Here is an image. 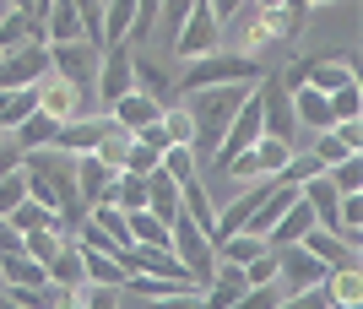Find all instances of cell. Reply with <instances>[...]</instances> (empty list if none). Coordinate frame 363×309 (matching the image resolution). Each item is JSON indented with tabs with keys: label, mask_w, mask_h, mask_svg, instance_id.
Wrapping results in <instances>:
<instances>
[{
	"label": "cell",
	"mask_w": 363,
	"mask_h": 309,
	"mask_svg": "<svg viewBox=\"0 0 363 309\" xmlns=\"http://www.w3.org/2000/svg\"><path fill=\"white\" fill-rule=\"evenodd\" d=\"M22 179H28V196L38 206H49L55 228L71 239L82 228V217H87V206L76 196V157L60 152V147H28L22 152Z\"/></svg>",
	"instance_id": "6da1fadb"
},
{
	"label": "cell",
	"mask_w": 363,
	"mask_h": 309,
	"mask_svg": "<svg viewBox=\"0 0 363 309\" xmlns=\"http://www.w3.org/2000/svg\"><path fill=\"white\" fill-rule=\"evenodd\" d=\"M255 82H228V87H201V93H184V114H190V147L201 152H217V141H223L228 120L239 114V103L250 98Z\"/></svg>",
	"instance_id": "7a4b0ae2"
},
{
	"label": "cell",
	"mask_w": 363,
	"mask_h": 309,
	"mask_svg": "<svg viewBox=\"0 0 363 309\" xmlns=\"http://www.w3.org/2000/svg\"><path fill=\"white\" fill-rule=\"evenodd\" d=\"M266 77V65L255 60V55H217V49H206V55H196V60L184 65V77L174 82V93H201V87H228V82H260Z\"/></svg>",
	"instance_id": "3957f363"
},
{
	"label": "cell",
	"mask_w": 363,
	"mask_h": 309,
	"mask_svg": "<svg viewBox=\"0 0 363 309\" xmlns=\"http://www.w3.org/2000/svg\"><path fill=\"white\" fill-rule=\"evenodd\" d=\"M98 49L104 44H87V38H76V44H49V71L60 82H71L92 108H98V93H92V82H98Z\"/></svg>",
	"instance_id": "277c9868"
},
{
	"label": "cell",
	"mask_w": 363,
	"mask_h": 309,
	"mask_svg": "<svg viewBox=\"0 0 363 309\" xmlns=\"http://www.w3.org/2000/svg\"><path fill=\"white\" fill-rule=\"evenodd\" d=\"M255 98H260V125H266V136H277L282 147H298V120H293L288 82L277 77V71H266V77L255 82Z\"/></svg>",
	"instance_id": "5b68a950"
},
{
	"label": "cell",
	"mask_w": 363,
	"mask_h": 309,
	"mask_svg": "<svg viewBox=\"0 0 363 309\" xmlns=\"http://www.w3.org/2000/svg\"><path fill=\"white\" fill-rule=\"evenodd\" d=\"M136 44H104L98 49V82H92V93H98V103H114V98H125L130 87H136V55H130Z\"/></svg>",
	"instance_id": "8992f818"
},
{
	"label": "cell",
	"mask_w": 363,
	"mask_h": 309,
	"mask_svg": "<svg viewBox=\"0 0 363 309\" xmlns=\"http://www.w3.org/2000/svg\"><path fill=\"white\" fill-rule=\"evenodd\" d=\"M217 38H223V22H217L212 0H190V11H184L179 33H174V49H179L184 60H196V55L217 49Z\"/></svg>",
	"instance_id": "52a82bcc"
},
{
	"label": "cell",
	"mask_w": 363,
	"mask_h": 309,
	"mask_svg": "<svg viewBox=\"0 0 363 309\" xmlns=\"http://www.w3.org/2000/svg\"><path fill=\"white\" fill-rule=\"evenodd\" d=\"M49 77V44H16L0 49V93H16V87H33V82Z\"/></svg>",
	"instance_id": "ba28073f"
},
{
	"label": "cell",
	"mask_w": 363,
	"mask_h": 309,
	"mask_svg": "<svg viewBox=\"0 0 363 309\" xmlns=\"http://www.w3.org/2000/svg\"><path fill=\"white\" fill-rule=\"evenodd\" d=\"M272 261H277V282H282V293H303V288H320V282H325V266H320L303 245L272 249Z\"/></svg>",
	"instance_id": "9c48e42d"
},
{
	"label": "cell",
	"mask_w": 363,
	"mask_h": 309,
	"mask_svg": "<svg viewBox=\"0 0 363 309\" xmlns=\"http://www.w3.org/2000/svg\"><path fill=\"white\" fill-rule=\"evenodd\" d=\"M114 174L120 169L98 163L92 152H76V196H82V206H104L114 196Z\"/></svg>",
	"instance_id": "30bf717a"
},
{
	"label": "cell",
	"mask_w": 363,
	"mask_h": 309,
	"mask_svg": "<svg viewBox=\"0 0 363 309\" xmlns=\"http://www.w3.org/2000/svg\"><path fill=\"white\" fill-rule=\"evenodd\" d=\"M108 120L120 125V130H141V125H152V120H163V103L152 93H141V87H130L125 98H114V103L104 108Z\"/></svg>",
	"instance_id": "8fae6325"
},
{
	"label": "cell",
	"mask_w": 363,
	"mask_h": 309,
	"mask_svg": "<svg viewBox=\"0 0 363 309\" xmlns=\"http://www.w3.org/2000/svg\"><path fill=\"white\" fill-rule=\"evenodd\" d=\"M303 249H309V255H315L320 266H325V271H342V266H358V249L347 245V239H336V233H325V228H309L298 239Z\"/></svg>",
	"instance_id": "7c38bea8"
},
{
	"label": "cell",
	"mask_w": 363,
	"mask_h": 309,
	"mask_svg": "<svg viewBox=\"0 0 363 309\" xmlns=\"http://www.w3.org/2000/svg\"><path fill=\"white\" fill-rule=\"evenodd\" d=\"M104 125H108V114H87V120H60L55 125V147L60 152H92L98 147V136H104Z\"/></svg>",
	"instance_id": "4fadbf2b"
},
{
	"label": "cell",
	"mask_w": 363,
	"mask_h": 309,
	"mask_svg": "<svg viewBox=\"0 0 363 309\" xmlns=\"http://www.w3.org/2000/svg\"><path fill=\"white\" fill-rule=\"evenodd\" d=\"M315 228V212H309V201L303 196H293V206L272 223V233H266V249H282V245H298L303 233Z\"/></svg>",
	"instance_id": "5bb4252c"
},
{
	"label": "cell",
	"mask_w": 363,
	"mask_h": 309,
	"mask_svg": "<svg viewBox=\"0 0 363 309\" xmlns=\"http://www.w3.org/2000/svg\"><path fill=\"white\" fill-rule=\"evenodd\" d=\"M293 93V120H298V130L309 125V130H331L336 114H331V98L315 93V87H288Z\"/></svg>",
	"instance_id": "9a60e30c"
},
{
	"label": "cell",
	"mask_w": 363,
	"mask_h": 309,
	"mask_svg": "<svg viewBox=\"0 0 363 309\" xmlns=\"http://www.w3.org/2000/svg\"><path fill=\"white\" fill-rule=\"evenodd\" d=\"M250 282H244V266H228V261H217V271H212V282L201 288V304L206 309H228L233 298L244 293Z\"/></svg>",
	"instance_id": "2e32d148"
},
{
	"label": "cell",
	"mask_w": 363,
	"mask_h": 309,
	"mask_svg": "<svg viewBox=\"0 0 363 309\" xmlns=\"http://www.w3.org/2000/svg\"><path fill=\"white\" fill-rule=\"evenodd\" d=\"M82 249V277L98 282V288H125V266L114 249H92V245H76Z\"/></svg>",
	"instance_id": "e0dca14e"
},
{
	"label": "cell",
	"mask_w": 363,
	"mask_h": 309,
	"mask_svg": "<svg viewBox=\"0 0 363 309\" xmlns=\"http://www.w3.org/2000/svg\"><path fill=\"white\" fill-rule=\"evenodd\" d=\"M76 38H87L76 6H71V0H49V11H44V44H76ZM87 44H92V38H87Z\"/></svg>",
	"instance_id": "ac0fdd59"
},
{
	"label": "cell",
	"mask_w": 363,
	"mask_h": 309,
	"mask_svg": "<svg viewBox=\"0 0 363 309\" xmlns=\"http://www.w3.org/2000/svg\"><path fill=\"white\" fill-rule=\"evenodd\" d=\"M147 212L157 217V223H174V217H179V179H168L163 169L147 174Z\"/></svg>",
	"instance_id": "d6986e66"
},
{
	"label": "cell",
	"mask_w": 363,
	"mask_h": 309,
	"mask_svg": "<svg viewBox=\"0 0 363 309\" xmlns=\"http://www.w3.org/2000/svg\"><path fill=\"white\" fill-rule=\"evenodd\" d=\"M49 271V282H55V288H65V293H76V288H82V249H76V239H65L60 249H55V261L44 266Z\"/></svg>",
	"instance_id": "ffe728a7"
},
{
	"label": "cell",
	"mask_w": 363,
	"mask_h": 309,
	"mask_svg": "<svg viewBox=\"0 0 363 309\" xmlns=\"http://www.w3.org/2000/svg\"><path fill=\"white\" fill-rule=\"evenodd\" d=\"M179 212L190 217V223H201V233H212V223H217V206L206 201V190H201V174L179 179Z\"/></svg>",
	"instance_id": "44dd1931"
},
{
	"label": "cell",
	"mask_w": 363,
	"mask_h": 309,
	"mask_svg": "<svg viewBox=\"0 0 363 309\" xmlns=\"http://www.w3.org/2000/svg\"><path fill=\"white\" fill-rule=\"evenodd\" d=\"M325 298H331V309L363 304V282H358V266H342V271H325Z\"/></svg>",
	"instance_id": "7402d4cb"
},
{
	"label": "cell",
	"mask_w": 363,
	"mask_h": 309,
	"mask_svg": "<svg viewBox=\"0 0 363 309\" xmlns=\"http://www.w3.org/2000/svg\"><path fill=\"white\" fill-rule=\"evenodd\" d=\"M55 125H60V120H49L44 108H33L28 120L11 130V141L22 147V152H28V147H55Z\"/></svg>",
	"instance_id": "603a6c76"
},
{
	"label": "cell",
	"mask_w": 363,
	"mask_h": 309,
	"mask_svg": "<svg viewBox=\"0 0 363 309\" xmlns=\"http://www.w3.org/2000/svg\"><path fill=\"white\" fill-rule=\"evenodd\" d=\"M0 282L6 288H33V282H49V271L33 255H0Z\"/></svg>",
	"instance_id": "cb8c5ba5"
},
{
	"label": "cell",
	"mask_w": 363,
	"mask_h": 309,
	"mask_svg": "<svg viewBox=\"0 0 363 309\" xmlns=\"http://www.w3.org/2000/svg\"><path fill=\"white\" fill-rule=\"evenodd\" d=\"M136 87H141V93H152V98H157V103H174V98H179V93H174V77H168V71H163V65H152V60H141V55H136Z\"/></svg>",
	"instance_id": "d4e9b609"
},
{
	"label": "cell",
	"mask_w": 363,
	"mask_h": 309,
	"mask_svg": "<svg viewBox=\"0 0 363 309\" xmlns=\"http://www.w3.org/2000/svg\"><path fill=\"white\" fill-rule=\"evenodd\" d=\"M125 228H130V245H157V249H168V223H157L147 206H141V212H125Z\"/></svg>",
	"instance_id": "484cf974"
},
{
	"label": "cell",
	"mask_w": 363,
	"mask_h": 309,
	"mask_svg": "<svg viewBox=\"0 0 363 309\" xmlns=\"http://www.w3.org/2000/svg\"><path fill=\"white\" fill-rule=\"evenodd\" d=\"M6 223L28 239V233H38V228H55V212H49V206H38V201L28 196V201H16L11 212H6Z\"/></svg>",
	"instance_id": "4316f807"
},
{
	"label": "cell",
	"mask_w": 363,
	"mask_h": 309,
	"mask_svg": "<svg viewBox=\"0 0 363 309\" xmlns=\"http://www.w3.org/2000/svg\"><path fill=\"white\" fill-rule=\"evenodd\" d=\"M325 179L336 185V196H358V190H363V152L336 157L331 169H325Z\"/></svg>",
	"instance_id": "83f0119b"
},
{
	"label": "cell",
	"mask_w": 363,
	"mask_h": 309,
	"mask_svg": "<svg viewBox=\"0 0 363 309\" xmlns=\"http://www.w3.org/2000/svg\"><path fill=\"white\" fill-rule=\"evenodd\" d=\"M255 255H266L260 233H228L223 245H217V261H228V266H244V261H255Z\"/></svg>",
	"instance_id": "f1b7e54d"
},
{
	"label": "cell",
	"mask_w": 363,
	"mask_h": 309,
	"mask_svg": "<svg viewBox=\"0 0 363 309\" xmlns=\"http://www.w3.org/2000/svg\"><path fill=\"white\" fill-rule=\"evenodd\" d=\"M108 201L120 206V212H141V206H147V174H114V196H108Z\"/></svg>",
	"instance_id": "f546056e"
},
{
	"label": "cell",
	"mask_w": 363,
	"mask_h": 309,
	"mask_svg": "<svg viewBox=\"0 0 363 309\" xmlns=\"http://www.w3.org/2000/svg\"><path fill=\"white\" fill-rule=\"evenodd\" d=\"M33 108H38V82H33V87H16V93H6V108H0V130H16V125L33 114Z\"/></svg>",
	"instance_id": "4dcf8cb0"
},
{
	"label": "cell",
	"mask_w": 363,
	"mask_h": 309,
	"mask_svg": "<svg viewBox=\"0 0 363 309\" xmlns=\"http://www.w3.org/2000/svg\"><path fill=\"white\" fill-rule=\"evenodd\" d=\"M136 22V0H108L104 6V44H120Z\"/></svg>",
	"instance_id": "1f68e13d"
},
{
	"label": "cell",
	"mask_w": 363,
	"mask_h": 309,
	"mask_svg": "<svg viewBox=\"0 0 363 309\" xmlns=\"http://www.w3.org/2000/svg\"><path fill=\"white\" fill-rule=\"evenodd\" d=\"M282 298H288V293H282V282H255V288H244L228 309H277Z\"/></svg>",
	"instance_id": "d6a6232c"
},
{
	"label": "cell",
	"mask_w": 363,
	"mask_h": 309,
	"mask_svg": "<svg viewBox=\"0 0 363 309\" xmlns=\"http://www.w3.org/2000/svg\"><path fill=\"white\" fill-rule=\"evenodd\" d=\"M60 245H65V233H60V228H38V233H28V239H22V255H33L38 266H49Z\"/></svg>",
	"instance_id": "836d02e7"
},
{
	"label": "cell",
	"mask_w": 363,
	"mask_h": 309,
	"mask_svg": "<svg viewBox=\"0 0 363 309\" xmlns=\"http://www.w3.org/2000/svg\"><path fill=\"white\" fill-rule=\"evenodd\" d=\"M16 44H33V28L22 11H6L0 16V49H16Z\"/></svg>",
	"instance_id": "e575fe53"
},
{
	"label": "cell",
	"mask_w": 363,
	"mask_h": 309,
	"mask_svg": "<svg viewBox=\"0 0 363 309\" xmlns=\"http://www.w3.org/2000/svg\"><path fill=\"white\" fill-rule=\"evenodd\" d=\"M76 16H82V33H87L92 44H104V0H71Z\"/></svg>",
	"instance_id": "d590c367"
},
{
	"label": "cell",
	"mask_w": 363,
	"mask_h": 309,
	"mask_svg": "<svg viewBox=\"0 0 363 309\" xmlns=\"http://www.w3.org/2000/svg\"><path fill=\"white\" fill-rule=\"evenodd\" d=\"M325 98H331V114H336V120H358V103H363V98H358V82H347V87H336V93H325Z\"/></svg>",
	"instance_id": "8d00e7d4"
},
{
	"label": "cell",
	"mask_w": 363,
	"mask_h": 309,
	"mask_svg": "<svg viewBox=\"0 0 363 309\" xmlns=\"http://www.w3.org/2000/svg\"><path fill=\"white\" fill-rule=\"evenodd\" d=\"M82 309H120V288H98V282H82Z\"/></svg>",
	"instance_id": "74e56055"
},
{
	"label": "cell",
	"mask_w": 363,
	"mask_h": 309,
	"mask_svg": "<svg viewBox=\"0 0 363 309\" xmlns=\"http://www.w3.org/2000/svg\"><path fill=\"white\" fill-rule=\"evenodd\" d=\"M184 11H190V0H163V6H157V28H163V38H168V44H174V33H179Z\"/></svg>",
	"instance_id": "f35d334b"
},
{
	"label": "cell",
	"mask_w": 363,
	"mask_h": 309,
	"mask_svg": "<svg viewBox=\"0 0 363 309\" xmlns=\"http://www.w3.org/2000/svg\"><path fill=\"white\" fill-rule=\"evenodd\" d=\"M309 152H315V163H320V169H331L336 157H347V147H342V141H336L331 130H315V147H309Z\"/></svg>",
	"instance_id": "ab89813d"
},
{
	"label": "cell",
	"mask_w": 363,
	"mask_h": 309,
	"mask_svg": "<svg viewBox=\"0 0 363 309\" xmlns=\"http://www.w3.org/2000/svg\"><path fill=\"white\" fill-rule=\"evenodd\" d=\"M147 309H206V304H201V288H179V293L147 298Z\"/></svg>",
	"instance_id": "60d3db41"
},
{
	"label": "cell",
	"mask_w": 363,
	"mask_h": 309,
	"mask_svg": "<svg viewBox=\"0 0 363 309\" xmlns=\"http://www.w3.org/2000/svg\"><path fill=\"white\" fill-rule=\"evenodd\" d=\"M16 201H28V179H22V169H16V174H6V179H0V217L11 212Z\"/></svg>",
	"instance_id": "b9f144b4"
},
{
	"label": "cell",
	"mask_w": 363,
	"mask_h": 309,
	"mask_svg": "<svg viewBox=\"0 0 363 309\" xmlns=\"http://www.w3.org/2000/svg\"><path fill=\"white\" fill-rule=\"evenodd\" d=\"M244 282L255 288V282H277V261H272V249L266 255H255V261H244Z\"/></svg>",
	"instance_id": "7bdbcfd3"
},
{
	"label": "cell",
	"mask_w": 363,
	"mask_h": 309,
	"mask_svg": "<svg viewBox=\"0 0 363 309\" xmlns=\"http://www.w3.org/2000/svg\"><path fill=\"white\" fill-rule=\"evenodd\" d=\"M331 136L342 141L347 152H363V125H358V120H336V125H331Z\"/></svg>",
	"instance_id": "ee69618b"
},
{
	"label": "cell",
	"mask_w": 363,
	"mask_h": 309,
	"mask_svg": "<svg viewBox=\"0 0 363 309\" xmlns=\"http://www.w3.org/2000/svg\"><path fill=\"white\" fill-rule=\"evenodd\" d=\"M0 255H22V233H16L6 217H0Z\"/></svg>",
	"instance_id": "f6af8a7d"
},
{
	"label": "cell",
	"mask_w": 363,
	"mask_h": 309,
	"mask_svg": "<svg viewBox=\"0 0 363 309\" xmlns=\"http://www.w3.org/2000/svg\"><path fill=\"white\" fill-rule=\"evenodd\" d=\"M55 309H82V298H76V293H65V298H60Z\"/></svg>",
	"instance_id": "bcb514c9"
},
{
	"label": "cell",
	"mask_w": 363,
	"mask_h": 309,
	"mask_svg": "<svg viewBox=\"0 0 363 309\" xmlns=\"http://www.w3.org/2000/svg\"><path fill=\"white\" fill-rule=\"evenodd\" d=\"M0 309H22V304H16V298H6V293H0Z\"/></svg>",
	"instance_id": "7dc6e473"
},
{
	"label": "cell",
	"mask_w": 363,
	"mask_h": 309,
	"mask_svg": "<svg viewBox=\"0 0 363 309\" xmlns=\"http://www.w3.org/2000/svg\"><path fill=\"white\" fill-rule=\"evenodd\" d=\"M303 6H325V0H303Z\"/></svg>",
	"instance_id": "c3c4849f"
},
{
	"label": "cell",
	"mask_w": 363,
	"mask_h": 309,
	"mask_svg": "<svg viewBox=\"0 0 363 309\" xmlns=\"http://www.w3.org/2000/svg\"><path fill=\"white\" fill-rule=\"evenodd\" d=\"M6 11H11V6H6V0H0V16H6Z\"/></svg>",
	"instance_id": "681fc988"
},
{
	"label": "cell",
	"mask_w": 363,
	"mask_h": 309,
	"mask_svg": "<svg viewBox=\"0 0 363 309\" xmlns=\"http://www.w3.org/2000/svg\"><path fill=\"white\" fill-rule=\"evenodd\" d=\"M0 108H6V93H0Z\"/></svg>",
	"instance_id": "f907efd6"
}]
</instances>
